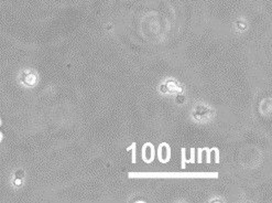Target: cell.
<instances>
[{
  "label": "cell",
  "mask_w": 272,
  "mask_h": 203,
  "mask_svg": "<svg viewBox=\"0 0 272 203\" xmlns=\"http://www.w3.org/2000/svg\"><path fill=\"white\" fill-rule=\"evenodd\" d=\"M260 112L265 117L272 118V98H265L261 102Z\"/></svg>",
  "instance_id": "obj_1"
},
{
  "label": "cell",
  "mask_w": 272,
  "mask_h": 203,
  "mask_svg": "<svg viewBox=\"0 0 272 203\" xmlns=\"http://www.w3.org/2000/svg\"><path fill=\"white\" fill-rule=\"evenodd\" d=\"M132 162L136 161V144L132 145Z\"/></svg>",
  "instance_id": "obj_2"
}]
</instances>
